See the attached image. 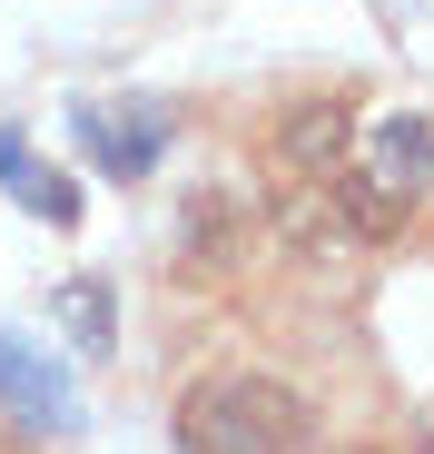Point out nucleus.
I'll list each match as a JSON object with an SVG mask.
<instances>
[{
	"mask_svg": "<svg viewBox=\"0 0 434 454\" xmlns=\"http://www.w3.org/2000/svg\"><path fill=\"white\" fill-rule=\"evenodd\" d=\"M306 434H316V405L286 375H257V365L198 375L178 395V454H297Z\"/></svg>",
	"mask_w": 434,
	"mask_h": 454,
	"instance_id": "f257e3e1",
	"label": "nucleus"
},
{
	"mask_svg": "<svg viewBox=\"0 0 434 454\" xmlns=\"http://www.w3.org/2000/svg\"><path fill=\"white\" fill-rule=\"evenodd\" d=\"M69 129H80V148L99 159V178H119V188H138L159 168V148H168V99H80L69 109Z\"/></svg>",
	"mask_w": 434,
	"mask_h": 454,
	"instance_id": "f03ea898",
	"label": "nucleus"
},
{
	"mask_svg": "<svg viewBox=\"0 0 434 454\" xmlns=\"http://www.w3.org/2000/svg\"><path fill=\"white\" fill-rule=\"evenodd\" d=\"M366 159H376L366 178H376V188H395L405 207H415V198H434V119H424V109H385V119H376V138H366Z\"/></svg>",
	"mask_w": 434,
	"mask_h": 454,
	"instance_id": "7ed1b4c3",
	"label": "nucleus"
},
{
	"mask_svg": "<svg viewBox=\"0 0 434 454\" xmlns=\"http://www.w3.org/2000/svg\"><path fill=\"white\" fill-rule=\"evenodd\" d=\"M0 405H11V425H30V434H69V375L40 365L20 336H0Z\"/></svg>",
	"mask_w": 434,
	"mask_h": 454,
	"instance_id": "20e7f679",
	"label": "nucleus"
},
{
	"mask_svg": "<svg viewBox=\"0 0 434 454\" xmlns=\"http://www.w3.org/2000/svg\"><path fill=\"white\" fill-rule=\"evenodd\" d=\"M345 148H355V109L345 99H306V109L276 119V159L297 168V178H336Z\"/></svg>",
	"mask_w": 434,
	"mask_h": 454,
	"instance_id": "39448f33",
	"label": "nucleus"
},
{
	"mask_svg": "<svg viewBox=\"0 0 434 454\" xmlns=\"http://www.w3.org/2000/svg\"><path fill=\"white\" fill-rule=\"evenodd\" d=\"M237 227H247V198H237V188H198V198L178 207V257H188V267H217Z\"/></svg>",
	"mask_w": 434,
	"mask_h": 454,
	"instance_id": "423d86ee",
	"label": "nucleus"
},
{
	"mask_svg": "<svg viewBox=\"0 0 434 454\" xmlns=\"http://www.w3.org/2000/svg\"><path fill=\"white\" fill-rule=\"evenodd\" d=\"M59 326H69V346L99 365V356L119 346V296H109V277H69V286H59Z\"/></svg>",
	"mask_w": 434,
	"mask_h": 454,
	"instance_id": "0eeeda50",
	"label": "nucleus"
},
{
	"mask_svg": "<svg viewBox=\"0 0 434 454\" xmlns=\"http://www.w3.org/2000/svg\"><path fill=\"white\" fill-rule=\"evenodd\" d=\"M11 188H20V207H30L40 227H69V217H80V188H69L59 168H20Z\"/></svg>",
	"mask_w": 434,
	"mask_h": 454,
	"instance_id": "6e6552de",
	"label": "nucleus"
},
{
	"mask_svg": "<svg viewBox=\"0 0 434 454\" xmlns=\"http://www.w3.org/2000/svg\"><path fill=\"white\" fill-rule=\"evenodd\" d=\"M20 168H30V138H20V129H0V188H11Z\"/></svg>",
	"mask_w": 434,
	"mask_h": 454,
	"instance_id": "1a4fd4ad",
	"label": "nucleus"
}]
</instances>
